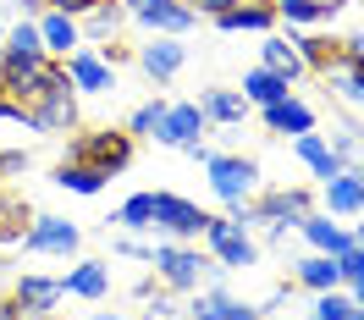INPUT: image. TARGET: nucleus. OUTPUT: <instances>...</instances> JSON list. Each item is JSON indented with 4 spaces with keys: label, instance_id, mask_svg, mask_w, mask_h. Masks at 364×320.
I'll return each mask as SVG.
<instances>
[{
    "label": "nucleus",
    "instance_id": "1",
    "mask_svg": "<svg viewBox=\"0 0 364 320\" xmlns=\"http://www.w3.org/2000/svg\"><path fill=\"white\" fill-rule=\"evenodd\" d=\"M0 83L17 105V122L33 133H77V89L61 61H33V67H0Z\"/></svg>",
    "mask_w": 364,
    "mask_h": 320
},
{
    "label": "nucleus",
    "instance_id": "2",
    "mask_svg": "<svg viewBox=\"0 0 364 320\" xmlns=\"http://www.w3.org/2000/svg\"><path fill=\"white\" fill-rule=\"evenodd\" d=\"M133 155H138V138L127 133V127H89V133H77L67 144L72 166H89V171H100L105 183H111L116 171H127Z\"/></svg>",
    "mask_w": 364,
    "mask_h": 320
},
{
    "label": "nucleus",
    "instance_id": "3",
    "mask_svg": "<svg viewBox=\"0 0 364 320\" xmlns=\"http://www.w3.org/2000/svg\"><path fill=\"white\" fill-rule=\"evenodd\" d=\"M149 265H155V276L171 293H199L205 282L221 276V265H215L210 254L188 249V243H155V249H149Z\"/></svg>",
    "mask_w": 364,
    "mask_h": 320
},
{
    "label": "nucleus",
    "instance_id": "4",
    "mask_svg": "<svg viewBox=\"0 0 364 320\" xmlns=\"http://www.w3.org/2000/svg\"><path fill=\"white\" fill-rule=\"evenodd\" d=\"M315 210V199H309V188H271V193H254L249 199V215H254V227L265 221L271 227L276 243H287V232L304 221Z\"/></svg>",
    "mask_w": 364,
    "mask_h": 320
},
{
    "label": "nucleus",
    "instance_id": "5",
    "mask_svg": "<svg viewBox=\"0 0 364 320\" xmlns=\"http://www.w3.org/2000/svg\"><path fill=\"white\" fill-rule=\"evenodd\" d=\"M205 171H210L215 199H221L227 210L232 205H249L254 193H259V160H249V155H210Z\"/></svg>",
    "mask_w": 364,
    "mask_h": 320
},
{
    "label": "nucleus",
    "instance_id": "6",
    "mask_svg": "<svg viewBox=\"0 0 364 320\" xmlns=\"http://www.w3.org/2000/svg\"><path fill=\"white\" fill-rule=\"evenodd\" d=\"M199 238H205L210 260H215L221 271H249L254 260H259V249H254V238H249V232H243V227H237L232 215H210Z\"/></svg>",
    "mask_w": 364,
    "mask_h": 320
},
{
    "label": "nucleus",
    "instance_id": "7",
    "mask_svg": "<svg viewBox=\"0 0 364 320\" xmlns=\"http://www.w3.org/2000/svg\"><path fill=\"white\" fill-rule=\"evenodd\" d=\"M17 249H28V254H61V260H67V254L83 249V227L67 221V215H33Z\"/></svg>",
    "mask_w": 364,
    "mask_h": 320
},
{
    "label": "nucleus",
    "instance_id": "8",
    "mask_svg": "<svg viewBox=\"0 0 364 320\" xmlns=\"http://www.w3.org/2000/svg\"><path fill=\"white\" fill-rule=\"evenodd\" d=\"M122 11H127V23L149 28V33H171V39H182L199 23V11H188L182 0H122Z\"/></svg>",
    "mask_w": 364,
    "mask_h": 320
},
{
    "label": "nucleus",
    "instance_id": "9",
    "mask_svg": "<svg viewBox=\"0 0 364 320\" xmlns=\"http://www.w3.org/2000/svg\"><path fill=\"white\" fill-rule=\"evenodd\" d=\"M205 221H210V215L193 205V199H182V193H155V232L188 243V238H199V232H205Z\"/></svg>",
    "mask_w": 364,
    "mask_h": 320
},
{
    "label": "nucleus",
    "instance_id": "10",
    "mask_svg": "<svg viewBox=\"0 0 364 320\" xmlns=\"http://www.w3.org/2000/svg\"><path fill=\"white\" fill-rule=\"evenodd\" d=\"M210 116L199 100H182V105H166V116H160V127L149 138L155 144H166V149H182V144H193V138H205Z\"/></svg>",
    "mask_w": 364,
    "mask_h": 320
},
{
    "label": "nucleus",
    "instance_id": "11",
    "mask_svg": "<svg viewBox=\"0 0 364 320\" xmlns=\"http://www.w3.org/2000/svg\"><path fill=\"white\" fill-rule=\"evenodd\" d=\"M61 67H67V78H72L77 94H111L116 89V67L100 55V50H72Z\"/></svg>",
    "mask_w": 364,
    "mask_h": 320
},
{
    "label": "nucleus",
    "instance_id": "12",
    "mask_svg": "<svg viewBox=\"0 0 364 320\" xmlns=\"http://www.w3.org/2000/svg\"><path fill=\"white\" fill-rule=\"evenodd\" d=\"M33 28H39V45H45L50 61H67L72 50H83V33H77V17H67V11H39L33 17Z\"/></svg>",
    "mask_w": 364,
    "mask_h": 320
},
{
    "label": "nucleus",
    "instance_id": "13",
    "mask_svg": "<svg viewBox=\"0 0 364 320\" xmlns=\"http://www.w3.org/2000/svg\"><path fill=\"white\" fill-rule=\"evenodd\" d=\"M182 61H188V45H177L171 33H155L149 45H138V67H144V78H155V83L177 78Z\"/></svg>",
    "mask_w": 364,
    "mask_h": 320
},
{
    "label": "nucleus",
    "instance_id": "14",
    "mask_svg": "<svg viewBox=\"0 0 364 320\" xmlns=\"http://www.w3.org/2000/svg\"><path fill=\"white\" fill-rule=\"evenodd\" d=\"M215 28H221V33H271L276 6L271 0H237V6H227V11L215 17Z\"/></svg>",
    "mask_w": 364,
    "mask_h": 320
},
{
    "label": "nucleus",
    "instance_id": "15",
    "mask_svg": "<svg viewBox=\"0 0 364 320\" xmlns=\"http://www.w3.org/2000/svg\"><path fill=\"white\" fill-rule=\"evenodd\" d=\"M33 61H45V45H39V28L17 17V23L6 28V39H0V67H33Z\"/></svg>",
    "mask_w": 364,
    "mask_h": 320
},
{
    "label": "nucleus",
    "instance_id": "16",
    "mask_svg": "<svg viewBox=\"0 0 364 320\" xmlns=\"http://www.w3.org/2000/svg\"><path fill=\"white\" fill-rule=\"evenodd\" d=\"M11 298H17V304H23L33 320H45V315H50V309H55V304H61L67 293H61V276H17Z\"/></svg>",
    "mask_w": 364,
    "mask_h": 320
},
{
    "label": "nucleus",
    "instance_id": "17",
    "mask_svg": "<svg viewBox=\"0 0 364 320\" xmlns=\"http://www.w3.org/2000/svg\"><path fill=\"white\" fill-rule=\"evenodd\" d=\"M61 293L100 304V298L111 293V265H105V260H77V265H72V271L61 276Z\"/></svg>",
    "mask_w": 364,
    "mask_h": 320
},
{
    "label": "nucleus",
    "instance_id": "18",
    "mask_svg": "<svg viewBox=\"0 0 364 320\" xmlns=\"http://www.w3.org/2000/svg\"><path fill=\"white\" fill-rule=\"evenodd\" d=\"M298 232H304V238L315 243V254H331V260L353 249V232L342 227V221H331V215H315V210H309V215L298 221Z\"/></svg>",
    "mask_w": 364,
    "mask_h": 320
},
{
    "label": "nucleus",
    "instance_id": "19",
    "mask_svg": "<svg viewBox=\"0 0 364 320\" xmlns=\"http://www.w3.org/2000/svg\"><path fill=\"white\" fill-rule=\"evenodd\" d=\"M122 28H127V11H122V0H105V6H94L77 17V33L94 39V45H116L122 39Z\"/></svg>",
    "mask_w": 364,
    "mask_h": 320
},
{
    "label": "nucleus",
    "instance_id": "20",
    "mask_svg": "<svg viewBox=\"0 0 364 320\" xmlns=\"http://www.w3.org/2000/svg\"><path fill=\"white\" fill-rule=\"evenodd\" d=\"M188 320H259V309H249L243 298L221 293V287H210V293H199L188 304Z\"/></svg>",
    "mask_w": 364,
    "mask_h": 320
},
{
    "label": "nucleus",
    "instance_id": "21",
    "mask_svg": "<svg viewBox=\"0 0 364 320\" xmlns=\"http://www.w3.org/2000/svg\"><path fill=\"white\" fill-rule=\"evenodd\" d=\"M33 215H39V210L28 205L23 193H6V188H0V249H17Z\"/></svg>",
    "mask_w": 364,
    "mask_h": 320
},
{
    "label": "nucleus",
    "instance_id": "22",
    "mask_svg": "<svg viewBox=\"0 0 364 320\" xmlns=\"http://www.w3.org/2000/svg\"><path fill=\"white\" fill-rule=\"evenodd\" d=\"M287 39H293L304 72H331L342 61V39H320V33H287Z\"/></svg>",
    "mask_w": 364,
    "mask_h": 320
},
{
    "label": "nucleus",
    "instance_id": "23",
    "mask_svg": "<svg viewBox=\"0 0 364 320\" xmlns=\"http://www.w3.org/2000/svg\"><path fill=\"white\" fill-rule=\"evenodd\" d=\"M331 155H337L342 171H364V127L359 122H348V116H337V127H331Z\"/></svg>",
    "mask_w": 364,
    "mask_h": 320
},
{
    "label": "nucleus",
    "instance_id": "24",
    "mask_svg": "<svg viewBox=\"0 0 364 320\" xmlns=\"http://www.w3.org/2000/svg\"><path fill=\"white\" fill-rule=\"evenodd\" d=\"M287 94H293V83H287L282 72H271V67L243 72V100H249V105H259V111H265V105H276V100H287Z\"/></svg>",
    "mask_w": 364,
    "mask_h": 320
},
{
    "label": "nucleus",
    "instance_id": "25",
    "mask_svg": "<svg viewBox=\"0 0 364 320\" xmlns=\"http://www.w3.org/2000/svg\"><path fill=\"white\" fill-rule=\"evenodd\" d=\"M293 155L304 160L309 171H315L320 183H326V177H337V171H342V166H337V155H331V144H326V133H315V127L293 138Z\"/></svg>",
    "mask_w": 364,
    "mask_h": 320
},
{
    "label": "nucleus",
    "instance_id": "26",
    "mask_svg": "<svg viewBox=\"0 0 364 320\" xmlns=\"http://www.w3.org/2000/svg\"><path fill=\"white\" fill-rule=\"evenodd\" d=\"M265 127H271V133H309V127H315V111H309V105H304V100H293V94H287V100H276V105H265Z\"/></svg>",
    "mask_w": 364,
    "mask_h": 320
},
{
    "label": "nucleus",
    "instance_id": "27",
    "mask_svg": "<svg viewBox=\"0 0 364 320\" xmlns=\"http://www.w3.org/2000/svg\"><path fill=\"white\" fill-rule=\"evenodd\" d=\"M326 210L331 215H364V199H359V171H337V177H326Z\"/></svg>",
    "mask_w": 364,
    "mask_h": 320
},
{
    "label": "nucleus",
    "instance_id": "28",
    "mask_svg": "<svg viewBox=\"0 0 364 320\" xmlns=\"http://www.w3.org/2000/svg\"><path fill=\"white\" fill-rule=\"evenodd\" d=\"M326 83H331V94L337 100H348V105H364V61H353L348 50H342V61L331 72H320Z\"/></svg>",
    "mask_w": 364,
    "mask_h": 320
},
{
    "label": "nucleus",
    "instance_id": "29",
    "mask_svg": "<svg viewBox=\"0 0 364 320\" xmlns=\"http://www.w3.org/2000/svg\"><path fill=\"white\" fill-rule=\"evenodd\" d=\"M298 287H309V293H331V287H342V271L331 254H309V260H298L293 265Z\"/></svg>",
    "mask_w": 364,
    "mask_h": 320
},
{
    "label": "nucleus",
    "instance_id": "30",
    "mask_svg": "<svg viewBox=\"0 0 364 320\" xmlns=\"http://www.w3.org/2000/svg\"><path fill=\"white\" fill-rule=\"evenodd\" d=\"M199 105H205V116H210V122H221V127H237V122L254 111V105H249L237 89H210Z\"/></svg>",
    "mask_w": 364,
    "mask_h": 320
},
{
    "label": "nucleus",
    "instance_id": "31",
    "mask_svg": "<svg viewBox=\"0 0 364 320\" xmlns=\"http://www.w3.org/2000/svg\"><path fill=\"white\" fill-rule=\"evenodd\" d=\"M50 183L67 188V193H83V199H94V193L105 188V177H100V171H89V166H72V160H61V166L50 171Z\"/></svg>",
    "mask_w": 364,
    "mask_h": 320
},
{
    "label": "nucleus",
    "instance_id": "32",
    "mask_svg": "<svg viewBox=\"0 0 364 320\" xmlns=\"http://www.w3.org/2000/svg\"><path fill=\"white\" fill-rule=\"evenodd\" d=\"M122 232H155V193H133L127 205L111 215Z\"/></svg>",
    "mask_w": 364,
    "mask_h": 320
},
{
    "label": "nucleus",
    "instance_id": "33",
    "mask_svg": "<svg viewBox=\"0 0 364 320\" xmlns=\"http://www.w3.org/2000/svg\"><path fill=\"white\" fill-rule=\"evenodd\" d=\"M342 11V0H287V6H276V17H287V23H331Z\"/></svg>",
    "mask_w": 364,
    "mask_h": 320
},
{
    "label": "nucleus",
    "instance_id": "34",
    "mask_svg": "<svg viewBox=\"0 0 364 320\" xmlns=\"http://www.w3.org/2000/svg\"><path fill=\"white\" fill-rule=\"evenodd\" d=\"M259 67H271V72H282L287 83L293 78H304V61H298V50H293V39H265V61Z\"/></svg>",
    "mask_w": 364,
    "mask_h": 320
},
{
    "label": "nucleus",
    "instance_id": "35",
    "mask_svg": "<svg viewBox=\"0 0 364 320\" xmlns=\"http://www.w3.org/2000/svg\"><path fill=\"white\" fill-rule=\"evenodd\" d=\"M138 320H188V304H182V293L166 287V293H149V298H144V315H138Z\"/></svg>",
    "mask_w": 364,
    "mask_h": 320
},
{
    "label": "nucleus",
    "instance_id": "36",
    "mask_svg": "<svg viewBox=\"0 0 364 320\" xmlns=\"http://www.w3.org/2000/svg\"><path fill=\"white\" fill-rule=\"evenodd\" d=\"M160 116H166V100H149V105H138L133 116H127V133L133 138H149L160 127Z\"/></svg>",
    "mask_w": 364,
    "mask_h": 320
},
{
    "label": "nucleus",
    "instance_id": "37",
    "mask_svg": "<svg viewBox=\"0 0 364 320\" xmlns=\"http://www.w3.org/2000/svg\"><path fill=\"white\" fill-rule=\"evenodd\" d=\"M348 315H353V293H337V287H331V293L315 298V320H348Z\"/></svg>",
    "mask_w": 364,
    "mask_h": 320
},
{
    "label": "nucleus",
    "instance_id": "38",
    "mask_svg": "<svg viewBox=\"0 0 364 320\" xmlns=\"http://www.w3.org/2000/svg\"><path fill=\"white\" fill-rule=\"evenodd\" d=\"M337 271H342V287L364 282V249H359V243H353L348 254H337Z\"/></svg>",
    "mask_w": 364,
    "mask_h": 320
},
{
    "label": "nucleus",
    "instance_id": "39",
    "mask_svg": "<svg viewBox=\"0 0 364 320\" xmlns=\"http://www.w3.org/2000/svg\"><path fill=\"white\" fill-rule=\"evenodd\" d=\"M28 177V149H0V183Z\"/></svg>",
    "mask_w": 364,
    "mask_h": 320
},
{
    "label": "nucleus",
    "instance_id": "40",
    "mask_svg": "<svg viewBox=\"0 0 364 320\" xmlns=\"http://www.w3.org/2000/svg\"><path fill=\"white\" fill-rule=\"evenodd\" d=\"M188 11H199V17H221L227 6H237V0H182Z\"/></svg>",
    "mask_w": 364,
    "mask_h": 320
},
{
    "label": "nucleus",
    "instance_id": "41",
    "mask_svg": "<svg viewBox=\"0 0 364 320\" xmlns=\"http://www.w3.org/2000/svg\"><path fill=\"white\" fill-rule=\"evenodd\" d=\"M116 254H122V260H149V243H138V238H116Z\"/></svg>",
    "mask_w": 364,
    "mask_h": 320
},
{
    "label": "nucleus",
    "instance_id": "42",
    "mask_svg": "<svg viewBox=\"0 0 364 320\" xmlns=\"http://www.w3.org/2000/svg\"><path fill=\"white\" fill-rule=\"evenodd\" d=\"M55 11H67V17H83V11H94V6H105V0H50Z\"/></svg>",
    "mask_w": 364,
    "mask_h": 320
},
{
    "label": "nucleus",
    "instance_id": "43",
    "mask_svg": "<svg viewBox=\"0 0 364 320\" xmlns=\"http://www.w3.org/2000/svg\"><path fill=\"white\" fill-rule=\"evenodd\" d=\"M0 320H33V315H28L17 298H0Z\"/></svg>",
    "mask_w": 364,
    "mask_h": 320
},
{
    "label": "nucleus",
    "instance_id": "44",
    "mask_svg": "<svg viewBox=\"0 0 364 320\" xmlns=\"http://www.w3.org/2000/svg\"><path fill=\"white\" fill-rule=\"evenodd\" d=\"M0 122H17V105H11V94H6V83H0Z\"/></svg>",
    "mask_w": 364,
    "mask_h": 320
},
{
    "label": "nucleus",
    "instance_id": "45",
    "mask_svg": "<svg viewBox=\"0 0 364 320\" xmlns=\"http://www.w3.org/2000/svg\"><path fill=\"white\" fill-rule=\"evenodd\" d=\"M342 50H348L353 61H364V33H353V39H342Z\"/></svg>",
    "mask_w": 364,
    "mask_h": 320
},
{
    "label": "nucleus",
    "instance_id": "46",
    "mask_svg": "<svg viewBox=\"0 0 364 320\" xmlns=\"http://www.w3.org/2000/svg\"><path fill=\"white\" fill-rule=\"evenodd\" d=\"M353 243H359V249H364V221H359V232H353Z\"/></svg>",
    "mask_w": 364,
    "mask_h": 320
},
{
    "label": "nucleus",
    "instance_id": "47",
    "mask_svg": "<svg viewBox=\"0 0 364 320\" xmlns=\"http://www.w3.org/2000/svg\"><path fill=\"white\" fill-rule=\"evenodd\" d=\"M348 320H364V304H353V315H348Z\"/></svg>",
    "mask_w": 364,
    "mask_h": 320
},
{
    "label": "nucleus",
    "instance_id": "48",
    "mask_svg": "<svg viewBox=\"0 0 364 320\" xmlns=\"http://www.w3.org/2000/svg\"><path fill=\"white\" fill-rule=\"evenodd\" d=\"M89 320H122V315H89Z\"/></svg>",
    "mask_w": 364,
    "mask_h": 320
},
{
    "label": "nucleus",
    "instance_id": "49",
    "mask_svg": "<svg viewBox=\"0 0 364 320\" xmlns=\"http://www.w3.org/2000/svg\"><path fill=\"white\" fill-rule=\"evenodd\" d=\"M359 199H364V171H359Z\"/></svg>",
    "mask_w": 364,
    "mask_h": 320
},
{
    "label": "nucleus",
    "instance_id": "50",
    "mask_svg": "<svg viewBox=\"0 0 364 320\" xmlns=\"http://www.w3.org/2000/svg\"><path fill=\"white\" fill-rule=\"evenodd\" d=\"M0 39H6V17H0Z\"/></svg>",
    "mask_w": 364,
    "mask_h": 320
},
{
    "label": "nucleus",
    "instance_id": "51",
    "mask_svg": "<svg viewBox=\"0 0 364 320\" xmlns=\"http://www.w3.org/2000/svg\"><path fill=\"white\" fill-rule=\"evenodd\" d=\"M271 6H287V0H271Z\"/></svg>",
    "mask_w": 364,
    "mask_h": 320
},
{
    "label": "nucleus",
    "instance_id": "52",
    "mask_svg": "<svg viewBox=\"0 0 364 320\" xmlns=\"http://www.w3.org/2000/svg\"><path fill=\"white\" fill-rule=\"evenodd\" d=\"M0 188H6V183H0Z\"/></svg>",
    "mask_w": 364,
    "mask_h": 320
},
{
    "label": "nucleus",
    "instance_id": "53",
    "mask_svg": "<svg viewBox=\"0 0 364 320\" xmlns=\"http://www.w3.org/2000/svg\"><path fill=\"white\" fill-rule=\"evenodd\" d=\"M45 320H50V315H45Z\"/></svg>",
    "mask_w": 364,
    "mask_h": 320
}]
</instances>
